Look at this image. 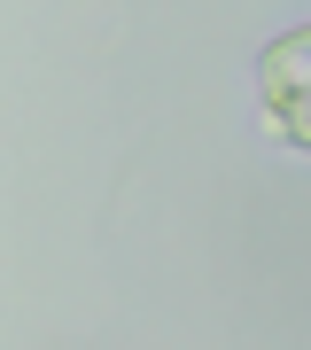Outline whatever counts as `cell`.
I'll list each match as a JSON object with an SVG mask.
<instances>
[{
	"label": "cell",
	"mask_w": 311,
	"mask_h": 350,
	"mask_svg": "<svg viewBox=\"0 0 311 350\" xmlns=\"http://www.w3.org/2000/svg\"><path fill=\"white\" fill-rule=\"evenodd\" d=\"M257 109H265V133H273L280 148L311 156V24L280 31L273 47L257 55Z\"/></svg>",
	"instance_id": "6da1fadb"
}]
</instances>
